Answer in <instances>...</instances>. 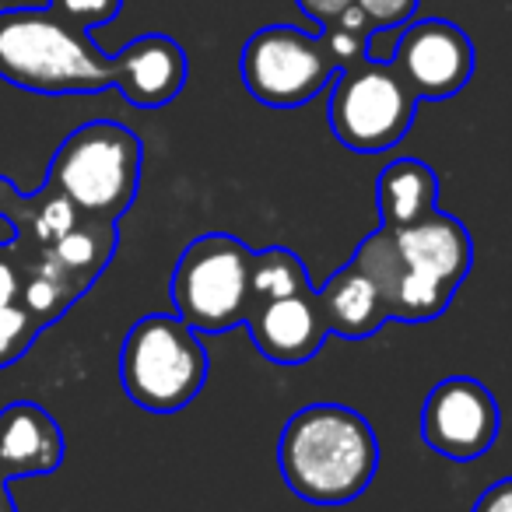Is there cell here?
<instances>
[{
  "label": "cell",
  "mask_w": 512,
  "mask_h": 512,
  "mask_svg": "<svg viewBox=\"0 0 512 512\" xmlns=\"http://www.w3.org/2000/svg\"><path fill=\"white\" fill-rule=\"evenodd\" d=\"M498 400L484 383L470 376H449L425 397L421 439L446 460L470 463L484 456L498 439Z\"/></svg>",
  "instance_id": "ba28073f"
},
{
  "label": "cell",
  "mask_w": 512,
  "mask_h": 512,
  "mask_svg": "<svg viewBox=\"0 0 512 512\" xmlns=\"http://www.w3.org/2000/svg\"><path fill=\"white\" fill-rule=\"evenodd\" d=\"M418 102L390 60L365 57L337 71L330 85V130L355 155H379L404 141Z\"/></svg>",
  "instance_id": "8992f818"
},
{
  "label": "cell",
  "mask_w": 512,
  "mask_h": 512,
  "mask_svg": "<svg viewBox=\"0 0 512 512\" xmlns=\"http://www.w3.org/2000/svg\"><path fill=\"white\" fill-rule=\"evenodd\" d=\"M64 463V432L32 400H18L0 411V481L53 474Z\"/></svg>",
  "instance_id": "7c38bea8"
},
{
  "label": "cell",
  "mask_w": 512,
  "mask_h": 512,
  "mask_svg": "<svg viewBox=\"0 0 512 512\" xmlns=\"http://www.w3.org/2000/svg\"><path fill=\"white\" fill-rule=\"evenodd\" d=\"M376 32H397L414 22L421 0H355Z\"/></svg>",
  "instance_id": "7402d4cb"
},
{
  "label": "cell",
  "mask_w": 512,
  "mask_h": 512,
  "mask_svg": "<svg viewBox=\"0 0 512 512\" xmlns=\"http://www.w3.org/2000/svg\"><path fill=\"white\" fill-rule=\"evenodd\" d=\"M116 85L120 95L137 109H162L186 88V53L169 36H137L116 53Z\"/></svg>",
  "instance_id": "8fae6325"
},
{
  "label": "cell",
  "mask_w": 512,
  "mask_h": 512,
  "mask_svg": "<svg viewBox=\"0 0 512 512\" xmlns=\"http://www.w3.org/2000/svg\"><path fill=\"white\" fill-rule=\"evenodd\" d=\"M78 295H85V285H81L74 274H67L43 249L39 264L32 267L29 281H22V306L46 327V323L60 320Z\"/></svg>",
  "instance_id": "ac0fdd59"
},
{
  "label": "cell",
  "mask_w": 512,
  "mask_h": 512,
  "mask_svg": "<svg viewBox=\"0 0 512 512\" xmlns=\"http://www.w3.org/2000/svg\"><path fill=\"white\" fill-rule=\"evenodd\" d=\"M320 306L327 316L330 334L348 337V341H362L383 330L390 323V306L379 285L351 260L348 267L334 274L327 285L320 288Z\"/></svg>",
  "instance_id": "5bb4252c"
},
{
  "label": "cell",
  "mask_w": 512,
  "mask_h": 512,
  "mask_svg": "<svg viewBox=\"0 0 512 512\" xmlns=\"http://www.w3.org/2000/svg\"><path fill=\"white\" fill-rule=\"evenodd\" d=\"M0 78L36 95H88L116 85V60L50 8H4Z\"/></svg>",
  "instance_id": "7a4b0ae2"
},
{
  "label": "cell",
  "mask_w": 512,
  "mask_h": 512,
  "mask_svg": "<svg viewBox=\"0 0 512 512\" xmlns=\"http://www.w3.org/2000/svg\"><path fill=\"white\" fill-rule=\"evenodd\" d=\"M309 274L302 256L292 253L285 246H271L253 253V264H249V309L260 306V302L285 299V295L306 292Z\"/></svg>",
  "instance_id": "e0dca14e"
},
{
  "label": "cell",
  "mask_w": 512,
  "mask_h": 512,
  "mask_svg": "<svg viewBox=\"0 0 512 512\" xmlns=\"http://www.w3.org/2000/svg\"><path fill=\"white\" fill-rule=\"evenodd\" d=\"M239 71L256 102L271 109H299L327 92L341 67L330 57L323 36L295 25H267L242 46Z\"/></svg>",
  "instance_id": "52a82bcc"
},
{
  "label": "cell",
  "mask_w": 512,
  "mask_h": 512,
  "mask_svg": "<svg viewBox=\"0 0 512 512\" xmlns=\"http://www.w3.org/2000/svg\"><path fill=\"white\" fill-rule=\"evenodd\" d=\"M278 467L288 488L306 502H355L379 470L376 432L351 407L309 404L281 432Z\"/></svg>",
  "instance_id": "6da1fadb"
},
{
  "label": "cell",
  "mask_w": 512,
  "mask_h": 512,
  "mask_svg": "<svg viewBox=\"0 0 512 512\" xmlns=\"http://www.w3.org/2000/svg\"><path fill=\"white\" fill-rule=\"evenodd\" d=\"M39 330H43V323L25 306H18V302L15 306H0V369L15 365L32 348Z\"/></svg>",
  "instance_id": "d6986e66"
},
{
  "label": "cell",
  "mask_w": 512,
  "mask_h": 512,
  "mask_svg": "<svg viewBox=\"0 0 512 512\" xmlns=\"http://www.w3.org/2000/svg\"><path fill=\"white\" fill-rule=\"evenodd\" d=\"M393 235L411 271L428 274L449 288H460L474 267V242H470L467 225L442 211H432L407 228H393Z\"/></svg>",
  "instance_id": "4fadbf2b"
},
{
  "label": "cell",
  "mask_w": 512,
  "mask_h": 512,
  "mask_svg": "<svg viewBox=\"0 0 512 512\" xmlns=\"http://www.w3.org/2000/svg\"><path fill=\"white\" fill-rule=\"evenodd\" d=\"M253 249L235 235L211 232L193 239L172 271L169 292L176 316L197 334H225L249 313Z\"/></svg>",
  "instance_id": "5b68a950"
},
{
  "label": "cell",
  "mask_w": 512,
  "mask_h": 512,
  "mask_svg": "<svg viewBox=\"0 0 512 512\" xmlns=\"http://www.w3.org/2000/svg\"><path fill=\"white\" fill-rule=\"evenodd\" d=\"M0 512H15L11 509V498H8V491H4V484H0Z\"/></svg>",
  "instance_id": "4316f807"
},
{
  "label": "cell",
  "mask_w": 512,
  "mask_h": 512,
  "mask_svg": "<svg viewBox=\"0 0 512 512\" xmlns=\"http://www.w3.org/2000/svg\"><path fill=\"white\" fill-rule=\"evenodd\" d=\"M113 249H116V221L81 218L71 232L60 235L53 246H46V253L88 288L106 271V264L113 260Z\"/></svg>",
  "instance_id": "2e32d148"
},
{
  "label": "cell",
  "mask_w": 512,
  "mask_h": 512,
  "mask_svg": "<svg viewBox=\"0 0 512 512\" xmlns=\"http://www.w3.org/2000/svg\"><path fill=\"white\" fill-rule=\"evenodd\" d=\"M439 176L418 158H397L379 172V218L383 228H407L439 211Z\"/></svg>",
  "instance_id": "9a60e30c"
},
{
  "label": "cell",
  "mask_w": 512,
  "mask_h": 512,
  "mask_svg": "<svg viewBox=\"0 0 512 512\" xmlns=\"http://www.w3.org/2000/svg\"><path fill=\"white\" fill-rule=\"evenodd\" d=\"M323 43H327L330 57L337 60V67H351L358 60L369 57V39L372 36H362V32H351V29H341V25H323Z\"/></svg>",
  "instance_id": "603a6c76"
},
{
  "label": "cell",
  "mask_w": 512,
  "mask_h": 512,
  "mask_svg": "<svg viewBox=\"0 0 512 512\" xmlns=\"http://www.w3.org/2000/svg\"><path fill=\"white\" fill-rule=\"evenodd\" d=\"M141 137L113 120H92L64 137L50 162V190L64 193L85 218L116 221L141 186Z\"/></svg>",
  "instance_id": "3957f363"
},
{
  "label": "cell",
  "mask_w": 512,
  "mask_h": 512,
  "mask_svg": "<svg viewBox=\"0 0 512 512\" xmlns=\"http://www.w3.org/2000/svg\"><path fill=\"white\" fill-rule=\"evenodd\" d=\"M390 64L400 78L411 85L421 102L453 99L474 78V43L460 25L446 18H421L400 29L397 46L390 53Z\"/></svg>",
  "instance_id": "9c48e42d"
},
{
  "label": "cell",
  "mask_w": 512,
  "mask_h": 512,
  "mask_svg": "<svg viewBox=\"0 0 512 512\" xmlns=\"http://www.w3.org/2000/svg\"><path fill=\"white\" fill-rule=\"evenodd\" d=\"M295 4H299V11L309 18V22H316L323 29V25L337 22L355 0H295Z\"/></svg>",
  "instance_id": "cb8c5ba5"
},
{
  "label": "cell",
  "mask_w": 512,
  "mask_h": 512,
  "mask_svg": "<svg viewBox=\"0 0 512 512\" xmlns=\"http://www.w3.org/2000/svg\"><path fill=\"white\" fill-rule=\"evenodd\" d=\"M256 351L267 362L278 365H302L309 358L320 355V348L327 344L330 327L323 316L320 295L313 288L306 292L285 295V299L260 302L246 313V323Z\"/></svg>",
  "instance_id": "30bf717a"
},
{
  "label": "cell",
  "mask_w": 512,
  "mask_h": 512,
  "mask_svg": "<svg viewBox=\"0 0 512 512\" xmlns=\"http://www.w3.org/2000/svg\"><path fill=\"white\" fill-rule=\"evenodd\" d=\"M211 372L197 330L176 313H151L130 327L120 348V383L141 411L176 414L193 404Z\"/></svg>",
  "instance_id": "277c9868"
},
{
  "label": "cell",
  "mask_w": 512,
  "mask_h": 512,
  "mask_svg": "<svg viewBox=\"0 0 512 512\" xmlns=\"http://www.w3.org/2000/svg\"><path fill=\"white\" fill-rule=\"evenodd\" d=\"M81 218H85V214H81L78 207L64 197V193H57V190L46 186L43 200H39L36 214H32V235H36L43 246H53V242H57L60 235L71 232Z\"/></svg>",
  "instance_id": "ffe728a7"
},
{
  "label": "cell",
  "mask_w": 512,
  "mask_h": 512,
  "mask_svg": "<svg viewBox=\"0 0 512 512\" xmlns=\"http://www.w3.org/2000/svg\"><path fill=\"white\" fill-rule=\"evenodd\" d=\"M470 512H512V477H502V481L491 484Z\"/></svg>",
  "instance_id": "d4e9b609"
},
{
  "label": "cell",
  "mask_w": 512,
  "mask_h": 512,
  "mask_svg": "<svg viewBox=\"0 0 512 512\" xmlns=\"http://www.w3.org/2000/svg\"><path fill=\"white\" fill-rule=\"evenodd\" d=\"M46 8L53 11L57 18L71 22L74 29H99V25H109L116 15H120L123 0H50Z\"/></svg>",
  "instance_id": "44dd1931"
},
{
  "label": "cell",
  "mask_w": 512,
  "mask_h": 512,
  "mask_svg": "<svg viewBox=\"0 0 512 512\" xmlns=\"http://www.w3.org/2000/svg\"><path fill=\"white\" fill-rule=\"evenodd\" d=\"M22 299V271L11 260H0V306H15Z\"/></svg>",
  "instance_id": "484cf974"
}]
</instances>
